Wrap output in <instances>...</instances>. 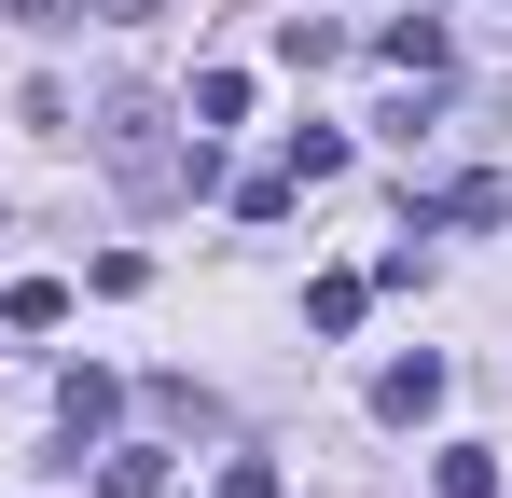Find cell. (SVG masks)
Instances as JSON below:
<instances>
[{
	"label": "cell",
	"instance_id": "6da1fadb",
	"mask_svg": "<svg viewBox=\"0 0 512 498\" xmlns=\"http://www.w3.org/2000/svg\"><path fill=\"white\" fill-rule=\"evenodd\" d=\"M97 166H111V180H125L139 208H167V194H208V180H222V153H208V125H194V153H167V111H153L139 83H125V97L97 111Z\"/></svg>",
	"mask_w": 512,
	"mask_h": 498
},
{
	"label": "cell",
	"instance_id": "7a4b0ae2",
	"mask_svg": "<svg viewBox=\"0 0 512 498\" xmlns=\"http://www.w3.org/2000/svg\"><path fill=\"white\" fill-rule=\"evenodd\" d=\"M111 415H125V388H111L97 360H70V374H56V443L84 457V443H97V429H111Z\"/></svg>",
	"mask_w": 512,
	"mask_h": 498
},
{
	"label": "cell",
	"instance_id": "3957f363",
	"mask_svg": "<svg viewBox=\"0 0 512 498\" xmlns=\"http://www.w3.org/2000/svg\"><path fill=\"white\" fill-rule=\"evenodd\" d=\"M374 415H388V429H429V415H443V360H388V374H374Z\"/></svg>",
	"mask_w": 512,
	"mask_h": 498
},
{
	"label": "cell",
	"instance_id": "277c9868",
	"mask_svg": "<svg viewBox=\"0 0 512 498\" xmlns=\"http://www.w3.org/2000/svg\"><path fill=\"white\" fill-rule=\"evenodd\" d=\"M374 56H388V70H416V83H443L457 42H443V14H388V28H374Z\"/></svg>",
	"mask_w": 512,
	"mask_h": 498
},
{
	"label": "cell",
	"instance_id": "5b68a950",
	"mask_svg": "<svg viewBox=\"0 0 512 498\" xmlns=\"http://www.w3.org/2000/svg\"><path fill=\"white\" fill-rule=\"evenodd\" d=\"M429 498H499V443H443L429 457Z\"/></svg>",
	"mask_w": 512,
	"mask_h": 498
},
{
	"label": "cell",
	"instance_id": "8992f818",
	"mask_svg": "<svg viewBox=\"0 0 512 498\" xmlns=\"http://www.w3.org/2000/svg\"><path fill=\"white\" fill-rule=\"evenodd\" d=\"M277 56H291V70H333L346 28H333V14H277Z\"/></svg>",
	"mask_w": 512,
	"mask_h": 498
},
{
	"label": "cell",
	"instance_id": "52a82bcc",
	"mask_svg": "<svg viewBox=\"0 0 512 498\" xmlns=\"http://www.w3.org/2000/svg\"><path fill=\"white\" fill-rule=\"evenodd\" d=\"M305 180H346V125H291V194Z\"/></svg>",
	"mask_w": 512,
	"mask_h": 498
},
{
	"label": "cell",
	"instance_id": "ba28073f",
	"mask_svg": "<svg viewBox=\"0 0 512 498\" xmlns=\"http://www.w3.org/2000/svg\"><path fill=\"white\" fill-rule=\"evenodd\" d=\"M0 319H14V332H56V319H70V291H56V277H14V291H0Z\"/></svg>",
	"mask_w": 512,
	"mask_h": 498
},
{
	"label": "cell",
	"instance_id": "9c48e42d",
	"mask_svg": "<svg viewBox=\"0 0 512 498\" xmlns=\"http://www.w3.org/2000/svg\"><path fill=\"white\" fill-rule=\"evenodd\" d=\"M167 485V457H153V443H125V457H97V498H153Z\"/></svg>",
	"mask_w": 512,
	"mask_h": 498
},
{
	"label": "cell",
	"instance_id": "30bf717a",
	"mask_svg": "<svg viewBox=\"0 0 512 498\" xmlns=\"http://www.w3.org/2000/svg\"><path fill=\"white\" fill-rule=\"evenodd\" d=\"M360 305H374V277H319V291H305V332H346Z\"/></svg>",
	"mask_w": 512,
	"mask_h": 498
},
{
	"label": "cell",
	"instance_id": "8fae6325",
	"mask_svg": "<svg viewBox=\"0 0 512 498\" xmlns=\"http://www.w3.org/2000/svg\"><path fill=\"white\" fill-rule=\"evenodd\" d=\"M429 208H443V222H512V194H499V180H443Z\"/></svg>",
	"mask_w": 512,
	"mask_h": 498
},
{
	"label": "cell",
	"instance_id": "7c38bea8",
	"mask_svg": "<svg viewBox=\"0 0 512 498\" xmlns=\"http://www.w3.org/2000/svg\"><path fill=\"white\" fill-rule=\"evenodd\" d=\"M222 498H277V457H222Z\"/></svg>",
	"mask_w": 512,
	"mask_h": 498
},
{
	"label": "cell",
	"instance_id": "4fadbf2b",
	"mask_svg": "<svg viewBox=\"0 0 512 498\" xmlns=\"http://www.w3.org/2000/svg\"><path fill=\"white\" fill-rule=\"evenodd\" d=\"M97 0H14V28H84Z\"/></svg>",
	"mask_w": 512,
	"mask_h": 498
}]
</instances>
